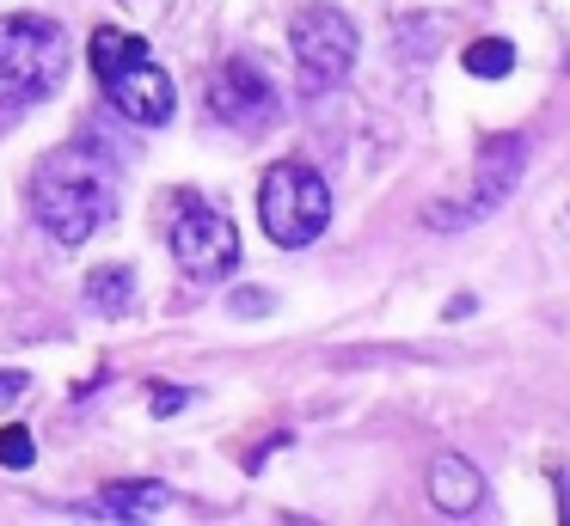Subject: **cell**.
Wrapping results in <instances>:
<instances>
[{
	"mask_svg": "<svg viewBox=\"0 0 570 526\" xmlns=\"http://www.w3.org/2000/svg\"><path fill=\"white\" fill-rule=\"evenodd\" d=\"M31 215L56 245H87L117 215V159L92 135L50 147L31 171Z\"/></svg>",
	"mask_w": 570,
	"mask_h": 526,
	"instance_id": "obj_1",
	"label": "cell"
},
{
	"mask_svg": "<svg viewBox=\"0 0 570 526\" xmlns=\"http://www.w3.org/2000/svg\"><path fill=\"white\" fill-rule=\"evenodd\" d=\"M68 80V31L50 12L0 19V122H19Z\"/></svg>",
	"mask_w": 570,
	"mask_h": 526,
	"instance_id": "obj_2",
	"label": "cell"
},
{
	"mask_svg": "<svg viewBox=\"0 0 570 526\" xmlns=\"http://www.w3.org/2000/svg\"><path fill=\"white\" fill-rule=\"evenodd\" d=\"M87 61H92V73H99L105 98H111L129 122H141V129L173 122V110H178L173 73L148 56V43H141L136 31L99 24V31H92V43H87Z\"/></svg>",
	"mask_w": 570,
	"mask_h": 526,
	"instance_id": "obj_3",
	"label": "cell"
},
{
	"mask_svg": "<svg viewBox=\"0 0 570 526\" xmlns=\"http://www.w3.org/2000/svg\"><path fill=\"white\" fill-rule=\"evenodd\" d=\"M258 220L271 245L301 251V245H313L332 227V190H325V178L307 159H276L258 183Z\"/></svg>",
	"mask_w": 570,
	"mask_h": 526,
	"instance_id": "obj_4",
	"label": "cell"
},
{
	"mask_svg": "<svg viewBox=\"0 0 570 526\" xmlns=\"http://www.w3.org/2000/svg\"><path fill=\"white\" fill-rule=\"evenodd\" d=\"M288 49H295L307 92H325V86H337L356 68V24L337 7H301L295 24H288Z\"/></svg>",
	"mask_w": 570,
	"mask_h": 526,
	"instance_id": "obj_5",
	"label": "cell"
},
{
	"mask_svg": "<svg viewBox=\"0 0 570 526\" xmlns=\"http://www.w3.org/2000/svg\"><path fill=\"white\" fill-rule=\"evenodd\" d=\"M173 257L190 281H222L239 269V232L222 208L178 196V220H173Z\"/></svg>",
	"mask_w": 570,
	"mask_h": 526,
	"instance_id": "obj_6",
	"label": "cell"
},
{
	"mask_svg": "<svg viewBox=\"0 0 570 526\" xmlns=\"http://www.w3.org/2000/svg\"><path fill=\"white\" fill-rule=\"evenodd\" d=\"M203 98H209V117H215V122H227V129H246V135L271 129V122L283 117V98H276L271 73H264L258 61H246V56L222 61Z\"/></svg>",
	"mask_w": 570,
	"mask_h": 526,
	"instance_id": "obj_7",
	"label": "cell"
},
{
	"mask_svg": "<svg viewBox=\"0 0 570 526\" xmlns=\"http://www.w3.org/2000/svg\"><path fill=\"white\" fill-rule=\"evenodd\" d=\"M521 159H528L521 135H497V141H484V147H479V183H472V196L454 208V215H448V208H435L430 220H472V215H484V208H497L509 190H515Z\"/></svg>",
	"mask_w": 570,
	"mask_h": 526,
	"instance_id": "obj_8",
	"label": "cell"
},
{
	"mask_svg": "<svg viewBox=\"0 0 570 526\" xmlns=\"http://www.w3.org/2000/svg\"><path fill=\"white\" fill-rule=\"evenodd\" d=\"M430 502L442 514H454V520H466V514H479L484 502V472L472 459H460V453H442V459L430 465Z\"/></svg>",
	"mask_w": 570,
	"mask_h": 526,
	"instance_id": "obj_9",
	"label": "cell"
},
{
	"mask_svg": "<svg viewBox=\"0 0 570 526\" xmlns=\"http://www.w3.org/2000/svg\"><path fill=\"white\" fill-rule=\"evenodd\" d=\"M166 502H173V489L154 484V477H141V484H105L99 489V508L117 514V520H148V514H160Z\"/></svg>",
	"mask_w": 570,
	"mask_h": 526,
	"instance_id": "obj_10",
	"label": "cell"
},
{
	"mask_svg": "<svg viewBox=\"0 0 570 526\" xmlns=\"http://www.w3.org/2000/svg\"><path fill=\"white\" fill-rule=\"evenodd\" d=\"M87 306L92 312H129L136 306V269L129 264H105L87 276Z\"/></svg>",
	"mask_w": 570,
	"mask_h": 526,
	"instance_id": "obj_11",
	"label": "cell"
},
{
	"mask_svg": "<svg viewBox=\"0 0 570 526\" xmlns=\"http://www.w3.org/2000/svg\"><path fill=\"white\" fill-rule=\"evenodd\" d=\"M466 73H479V80H503L509 68H515V43L509 37H479V43H466Z\"/></svg>",
	"mask_w": 570,
	"mask_h": 526,
	"instance_id": "obj_12",
	"label": "cell"
},
{
	"mask_svg": "<svg viewBox=\"0 0 570 526\" xmlns=\"http://www.w3.org/2000/svg\"><path fill=\"white\" fill-rule=\"evenodd\" d=\"M31 459H38V440H31V428L7 423V428H0V465H13V472H26Z\"/></svg>",
	"mask_w": 570,
	"mask_h": 526,
	"instance_id": "obj_13",
	"label": "cell"
},
{
	"mask_svg": "<svg viewBox=\"0 0 570 526\" xmlns=\"http://www.w3.org/2000/svg\"><path fill=\"white\" fill-rule=\"evenodd\" d=\"M31 391V374H19V367H0V410H7V404H19Z\"/></svg>",
	"mask_w": 570,
	"mask_h": 526,
	"instance_id": "obj_14",
	"label": "cell"
},
{
	"mask_svg": "<svg viewBox=\"0 0 570 526\" xmlns=\"http://www.w3.org/2000/svg\"><path fill=\"white\" fill-rule=\"evenodd\" d=\"M148 404H154V416H173V410H185V404H190V391H166V386H154V391H148Z\"/></svg>",
	"mask_w": 570,
	"mask_h": 526,
	"instance_id": "obj_15",
	"label": "cell"
}]
</instances>
